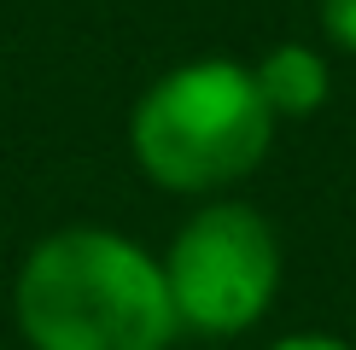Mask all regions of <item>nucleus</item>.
I'll use <instances>...</instances> for the list:
<instances>
[{
  "label": "nucleus",
  "instance_id": "1",
  "mask_svg": "<svg viewBox=\"0 0 356 350\" xmlns=\"http://www.w3.org/2000/svg\"><path fill=\"white\" fill-rule=\"evenodd\" d=\"M12 327L29 350H175L181 339L164 262L106 222H70L29 245Z\"/></svg>",
  "mask_w": 356,
  "mask_h": 350
},
{
  "label": "nucleus",
  "instance_id": "2",
  "mask_svg": "<svg viewBox=\"0 0 356 350\" xmlns=\"http://www.w3.org/2000/svg\"><path fill=\"white\" fill-rule=\"evenodd\" d=\"M275 128L280 123L263 106L251 65L204 53L140 88L129 111V158L175 199H216L263 169Z\"/></svg>",
  "mask_w": 356,
  "mask_h": 350
},
{
  "label": "nucleus",
  "instance_id": "3",
  "mask_svg": "<svg viewBox=\"0 0 356 350\" xmlns=\"http://www.w3.org/2000/svg\"><path fill=\"white\" fill-rule=\"evenodd\" d=\"M158 262H164L181 333L216 344L257 327L286 281V251H280L275 222L257 204L228 193L199 199V210L175 228Z\"/></svg>",
  "mask_w": 356,
  "mask_h": 350
},
{
  "label": "nucleus",
  "instance_id": "4",
  "mask_svg": "<svg viewBox=\"0 0 356 350\" xmlns=\"http://www.w3.org/2000/svg\"><path fill=\"white\" fill-rule=\"evenodd\" d=\"M251 76H257V94L275 111V123H304L333 94V58L321 47H309V41H275L251 65Z\"/></svg>",
  "mask_w": 356,
  "mask_h": 350
},
{
  "label": "nucleus",
  "instance_id": "5",
  "mask_svg": "<svg viewBox=\"0 0 356 350\" xmlns=\"http://www.w3.org/2000/svg\"><path fill=\"white\" fill-rule=\"evenodd\" d=\"M316 18H321V41H327L333 53L356 58V0H321Z\"/></svg>",
  "mask_w": 356,
  "mask_h": 350
},
{
  "label": "nucleus",
  "instance_id": "6",
  "mask_svg": "<svg viewBox=\"0 0 356 350\" xmlns=\"http://www.w3.org/2000/svg\"><path fill=\"white\" fill-rule=\"evenodd\" d=\"M269 350H350V344L333 339V333H316V327H309V333H286V339H275Z\"/></svg>",
  "mask_w": 356,
  "mask_h": 350
}]
</instances>
